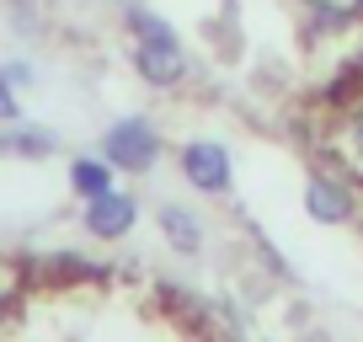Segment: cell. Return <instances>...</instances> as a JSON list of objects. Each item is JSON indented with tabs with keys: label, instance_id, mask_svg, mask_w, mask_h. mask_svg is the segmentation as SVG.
Wrapping results in <instances>:
<instances>
[{
	"label": "cell",
	"instance_id": "1",
	"mask_svg": "<svg viewBox=\"0 0 363 342\" xmlns=\"http://www.w3.org/2000/svg\"><path fill=\"white\" fill-rule=\"evenodd\" d=\"M123 22H128V33H134V70L150 80V86H160V92L177 86V80L187 75V54H182L171 22L155 16V11H145V6H128Z\"/></svg>",
	"mask_w": 363,
	"mask_h": 342
},
{
	"label": "cell",
	"instance_id": "2",
	"mask_svg": "<svg viewBox=\"0 0 363 342\" xmlns=\"http://www.w3.org/2000/svg\"><path fill=\"white\" fill-rule=\"evenodd\" d=\"M155 155H160V134L145 118H123V123L107 128V160H113V166L145 171V166H155Z\"/></svg>",
	"mask_w": 363,
	"mask_h": 342
},
{
	"label": "cell",
	"instance_id": "3",
	"mask_svg": "<svg viewBox=\"0 0 363 342\" xmlns=\"http://www.w3.org/2000/svg\"><path fill=\"white\" fill-rule=\"evenodd\" d=\"M182 171H187V182L198 193H225L230 187V155L225 145H208V139H193L182 150Z\"/></svg>",
	"mask_w": 363,
	"mask_h": 342
},
{
	"label": "cell",
	"instance_id": "4",
	"mask_svg": "<svg viewBox=\"0 0 363 342\" xmlns=\"http://www.w3.org/2000/svg\"><path fill=\"white\" fill-rule=\"evenodd\" d=\"M134 219H139L134 198L113 193V187H107L102 198H91V209H86V230H91V236H102V241L128 236V230H134Z\"/></svg>",
	"mask_w": 363,
	"mask_h": 342
},
{
	"label": "cell",
	"instance_id": "5",
	"mask_svg": "<svg viewBox=\"0 0 363 342\" xmlns=\"http://www.w3.org/2000/svg\"><path fill=\"white\" fill-rule=\"evenodd\" d=\"M305 209L320 219V225H342V219L352 214V193L342 182H331V177H310L305 187Z\"/></svg>",
	"mask_w": 363,
	"mask_h": 342
},
{
	"label": "cell",
	"instance_id": "6",
	"mask_svg": "<svg viewBox=\"0 0 363 342\" xmlns=\"http://www.w3.org/2000/svg\"><path fill=\"white\" fill-rule=\"evenodd\" d=\"M160 230L171 236V246H177V251H198V241H203L198 219L187 214V209H177V204H166V209H160Z\"/></svg>",
	"mask_w": 363,
	"mask_h": 342
},
{
	"label": "cell",
	"instance_id": "7",
	"mask_svg": "<svg viewBox=\"0 0 363 342\" xmlns=\"http://www.w3.org/2000/svg\"><path fill=\"white\" fill-rule=\"evenodd\" d=\"M69 187L86 193V198H102L113 187V160H75L69 166Z\"/></svg>",
	"mask_w": 363,
	"mask_h": 342
},
{
	"label": "cell",
	"instance_id": "8",
	"mask_svg": "<svg viewBox=\"0 0 363 342\" xmlns=\"http://www.w3.org/2000/svg\"><path fill=\"white\" fill-rule=\"evenodd\" d=\"M54 150V134H43V128H11V134H0V155H48Z\"/></svg>",
	"mask_w": 363,
	"mask_h": 342
},
{
	"label": "cell",
	"instance_id": "9",
	"mask_svg": "<svg viewBox=\"0 0 363 342\" xmlns=\"http://www.w3.org/2000/svg\"><path fill=\"white\" fill-rule=\"evenodd\" d=\"M305 6L326 22H363V0H305Z\"/></svg>",
	"mask_w": 363,
	"mask_h": 342
},
{
	"label": "cell",
	"instance_id": "10",
	"mask_svg": "<svg viewBox=\"0 0 363 342\" xmlns=\"http://www.w3.org/2000/svg\"><path fill=\"white\" fill-rule=\"evenodd\" d=\"M6 118H16V92H11V80H6V70H0V123Z\"/></svg>",
	"mask_w": 363,
	"mask_h": 342
},
{
	"label": "cell",
	"instance_id": "11",
	"mask_svg": "<svg viewBox=\"0 0 363 342\" xmlns=\"http://www.w3.org/2000/svg\"><path fill=\"white\" fill-rule=\"evenodd\" d=\"M347 139H352V145L363 150V102H358V107L347 113Z\"/></svg>",
	"mask_w": 363,
	"mask_h": 342
}]
</instances>
